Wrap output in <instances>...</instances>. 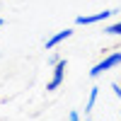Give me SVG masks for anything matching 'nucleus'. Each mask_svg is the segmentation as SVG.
<instances>
[{
	"instance_id": "obj_1",
	"label": "nucleus",
	"mask_w": 121,
	"mask_h": 121,
	"mask_svg": "<svg viewBox=\"0 0 121 121\" xmlns=\"http://www.w3.org/2000/svg\"><path fill=\"white\" fill-rule=\"evenodd\" d=\"M119 63H121V53H112L109 58H104L102 63H97V65H95L92 70H90V75H92V78H97L99 73H104V70L114 68V65H119Z\"/></svg>"
},
{
	"instance_id": "obj_2",
	"label": "nucleus",
	"mask_w": 121,
	"mask_h": 121,
	"mask_svg": "<svg viewBox=\"0 0 121 121\" xmlns=\"http://www.w3.org/2000/svg\"><path fill=\"white\" fill-rule=\"evenodd\" d=\"M63 75H65V60H60V63H56V68H53V78H51V82L46 85V90H56L60 82H63Z\"/></svg>"
},
{
	"instance_id": "obj_3",
	"label": "nucleus",
	"mask_w": 121,
	"mask_h": 121,
	"mask_svg": "<svg viewBox=\"0 0 121 121\" xmlns=\"http://www.w3.org/2000/svg\"><path fill=\"white\" fill-rule=\"evenodd\" d=\"M109 15H114V12H112V10H104V12H97V15H90V17H78L75 22H78V24H95V22L107 19Z\"/></svg>"
},
{
	"instance_id": "obj_4",
	"label": "nucleus",
	"mask_w": 121,
	"mask_h": 121,
	"mask_svg": "<svg viewBox=\"0 0 121 121\" xmlns=\"http://www.w3.org/2000/svg\"><path fill=\"white\" fill-rule=\"evenodd\" d=\"M70 34H73V32H70V29H63V32H58L56 36H51V39H48V41H46V48H53L56 44H60V41H63V39H68Z\"/></svg>"
},
{
	"instance_id": "obj_5",
	"label": "nucleus",
	"mask_w": 121,
	"mask_h": 121,
	"mask_svg": "<svg viewBox=\"0 0 121 121\" xmlns=\"http://www.w3.org/2000/svg\"><path fill=\"white\" fill-rule=\"evenodd\" d=\"M97 90H99V87H92V92H90V102H87V109H85V112H90V109H92L95 99H97Z\"/></svg>"
},
{
	"instance_id": "obj_6",
	"label": "nucleus",
	"mask_w": 121,
	"mask_h": 121,
	"mask_svg": "<svg viewBox=\"0 0 121 121\" xmlns=\"http://www.w3.org/2000/svg\"><path fill=\"white\" fill-rule=\"evenodd\" d=\"M104 32H107V34H121V22H116V24H112V27H107Z\"/></svg>"
},
{
	"instance_id": "obj_7",
	"label": "nucleus",
	"mask_w": 121,
	"mask_h": 121,
	"mask_svg": "<svg viewBox=\"0 0 121 121\" xmlns=\"http://www.w3.org/2000/svg\"><path fill=\"white\" fill-rule=\"evenodd\" d=\"M70 121H78V114L73 112V114H70Z\"/></svg>"
}]
</instances>
